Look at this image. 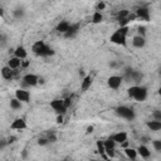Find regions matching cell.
<instances>
[{"instance_id":"16","label":"cell","mask_w":161,"mask_h":161,"mask_svg":"<svg viewBox=\"0 0 161 161\" xmlns=\"http://www.w3.org/2000/svg\"><path fill=\"white\" fill-rule=\"evenodd\" d=\"M136 150H137V153H138L142 158H148V157L151 156V151H150L148 147H147L146 145H143V143H141Z\"/></svg>"},{"instance_id":"9","label":"cell","mask_w":161,"mask_h":161,"mask_svg":"<svg viewBox=\"0 0 161 161\" xmlns=\"http://www.w3.org/2000/svg\"><path fill=\"white\" fill-rule=\"evenodd\" d=\"M147 95H148L147 88L143 87V86H138V88H137V91H136V95H135L133 100H135L136 102H143V101H146Z\"/></svg>"},{"instance_id":"17","label":"cell","mask_w":161,"mask_h":161,"mask_svg":"<svg viewBox=\"0 0 161 161\" xmlns=\"http://www.w3.org/2000/svg\"><path fill=\"white\" fill-rule=\"evenodd\" d=\"M14 57H17V58H19V59H27V57H28V52H27V49L23 47V45H19V47H17L15 48V50H14Z\"/></svg>"},{"instance_id":"21","label":"cell","mask_w":161,"mask_h":161,"mask_svg":"<svg viewBox=\"0 0 161 161\" xmlns=\"http://www.w3.org/2000/svg\"><path fill=\"white\" fill-rule=\"evenodd\" d=\"M96 146H97V151H98V153H100L101 156H103L105 158H107V156H106V147H105V142H103V141H101V140H98V141L96 142Z\"/></svg>"},{"instance_id":"18","label":"cell","mask_w":161,"mask_h":161,"mask_svg":"<svg viewBox=\"0 0 161 161\" xmlns=\"http://www.w3.org/2000/svg\"><path fill=\"white\" fill-rule=\"evenodd\" d=\"M79 28H80L79 23H73V24H70V28H69V30L64 34V37H65V38H73V37L78 33Z\"/></svg>"},{"instance_id":"45","label":"cell","mask_w":161,"mask_h":161,"mask_svg":"<svg viewBox=\"0 0 161 161\" xmlns=\"http://www.w3.org/2000/svg\"><path fill=\"white\" fill-rule=\"evenodd\" d=\"M121 146H122V147H125V148H127V147H128V141H125Z\"/></svg>"},{"instance_id":"12","label":"cell","mask_w":161,"mask_h":161,"mask_svg":"<svg viewBox=\"0 0 161 161\" xmlns=\"http://www.w3.org/2000/svg\"><path fill=\"white\" fill-rule=\"evenodd\" d=\"M15 73H17V70H13V69H10L8 65L2 68V77H3L4 79H7V80H12V79L14 78Z\"/></svg>"},{"instance_id":"24","label":"cell","mask_w":161,"mask_h":161,"mask_svg":"<svg viewBox=\"0 0 161 161\" xmlns=\"http://www.w3.org/2000/svg\"><path fill=\"white\" fill-rule=\"evenodd\" d=\"M130 14H131V13H130L127 9H122V10H120V12L116 14V20H117V22H121L122 19H126Z\"/></svg>"},{"instance_id":"32","label":"cell","mask_w":161,"mask_h":161,"mask_svg":"<svg viewBox=\"0 0 161 161\" xmlns=\"http://www.w3.org/2000/svg\"><path fill=\"white\" fill-rule=\"evenodd\" d=\"M47 138L49 140V142H55L57 141V136H55V133L53 131H49L47 133Z\"/></svg>"},{"instance_id":"37","label":"cell","mask_w":161,"mask_h":161,"mask_svg":"<svg viewBox=\"0 0 161 161\" xmlns=\"http://www.w3.org/2000/svg\"><path fill=\"white\" fill-rule=\"evenodd\" d=\"M118 30L122 33V34H125V35H127L128 34V27H121V28H118Z\"/></svg>"},{"instance_id":"34","label":"cell","mask_w":161,"mask_h":161,"mask_svg":"<svg viewBox=\"0 0 161 161\" xmlns=\"http://www.w3.org/2000/svg\"><path fill=\"white\" fill-rule=\"evenodd\" d=\"M152 118L156 121H161V110H155L152 112Z\"/></svg>"},{"instance_id":"19","label":"cell","mask_w":161,"mask_h":161,"mask_svg":"<svg viewBox=\"0 0 161 161\" xmlns=\"http://www.w3.org/2000/svg\"><path fill=\"white\" fill-rule=\"evenodd\" d=\"M22 62H23L22 59H19L17 57H12L9 59V62H8V67L10 69H13V70H17L19 67H22Z\"/></svg>"},{"instance_id":"38","label":"cell","mask_w":161,"mask_h":161,"mask_svg":"<svg viewBox=\"0 0 161 161\" xmlns=\"http://www.w3.org/2000/svg\"><path fill=\"white\" fill-rule=\"evenodd\" d=\"M64 105H65V107H67V108H69V106L72 105V98H70V97L64 98Z\"/></svg>"},{"instance_id":"20","label":"cell","mask_w":161,"mask_h":161,"mask_svg":"<svg viewBox=\"0 0 161 161\" xmlns=\"http://www.w3.org/2000/svg\"><path fill=\"white\" fill-rule=\"evenodd\" d=\"M146 126H147L151 131H153V132L161 131V121H156V120L147 121V122H146Z\"/></svg>"},{"instance_id":"2","label":"cell","mask_w":161,"mask_h":161,"mask_svg":"<svg viewBox=\"0 0 161 161\" xmlns=\"http://www.w3.org/2000/svg\"><path fill=\"white\" fill-rule=\"evenodd\" d=\"M115 112L118 117L121 118H125V120H128V121H132L135 118V111L127 106H118L115 108Z\"/></svg>"},{"instance_id":"44","label":"cell","mask_w":161,"mask_h":161,"mask_svg":"<svg viewBox=\"0 0 161 161\" xmlns=\"http://www.w3.org/2000/svg\"><path fill=\"white\" fill-rule=\"evenodd\" d=\"M45 83V79L43 77H39V85H44Z\"/></svg>"},{"instance_id":"50","label":"cell","mask_w":161,"mask_h":161,"mask_svg":"<svg viewBox=\"0 0 161 161\" xmlns=\"http://www.w3.org/2000/svg\"><path fill=\"white\" fill-rule=\"evenodd\" d=\"M157 73H158V75H160V77H161V67H160V68H158V72H157Z\"/></svg>"},{"instance_id":"1","label":"cell","mask_w":161,"mask_h":161,"mask_svg":"<svg viewBox=\"0 0 161 161\" xmlns=\"http://www.w3.org/2000/svg\"><path fill=\"white\" fill-rule=\"evenodd\" d=\"M32 50L35 55L38 57H50V55H54V50L53 48H50L49 45H47L43 40H38L33 44L32 47Z\"/></svg>"},{"instance_id":"22","label":"cell","mask_w":161,"mask_h":161,"mask_svg":"<svg viewBox=\"0 0 161 161\" xmlns=\"http://www.w3.org/2000/svg\"><path fill=\"white\" fill-rule=\"evenodd\" d=\"M125 153H126V156L128 157V158H131V160H136L137 158V150L136 148H132V147H127V148H125Z\"/></svg>"},{"instance_id":"39","label":"cell","mask_w":161,"mask_h":161,"mask_svg":"<svg viewBox=\"0 0 161 161\" xmlns=\"http://www.w3.org/2000/svg\"><path fill=\"white\" fill-rule=\"evenodd\" d=\"M93 130H95V126H92V125H91V126H88V127H87L86 133H87V135H90V133H92V132H93Z\"/></svg>"},{"instance_id":"11","label":"cell","mask_w":161,"mask_h":161,"mask_svg":"<svg viewBox=\"0 0 161 161\" xmlns=\"http://www.w3.org/2000/svg\"><path fill=\"white\" fill-rule=\"evenodd\" d=\"M111 138H112V140H113L116 143L122 145L125 141H127V132H125V131L116 132V133H113V135L111 136Z\"/></svg>"},{"instance_id":"6","label":"cell","mask_w":161,"mask_h":161,"mask_svg":"<svg viewBox=\"0 0 161 161\" xmlns=\"http://www.w3.org/2000/svg\"><path fill=\"white\" fill-rule=\"evenodd\" d=\"M122 80H123L122 75H111V77H108V79H107V86H108L111 90L117 91V90L121 87V85H122Z\"/></svg>"},{"instance_id":"51","label":"cell","mask_w":161,"mask_h":161,"mask_svg":"<svg viewBox=\"0 0 161 161\" xmlns=\"http://www.w3.org/2000/svg\"><path fill=\"white\" fill-rule=\"evenodd\" d=\"M120 161H123V160H120Z\"/></svg>"},{"instance_id":"26","label":"cell","mask_w":161,"mask_h":161,"mask_svg":"<svg viewBox=\"0 0 161 161\" xmlns=\"http://www.w3.org/2000/svg\"><path fill=\"white\" fill-rule=\"evenodd\" d=\"M10 108L12 110H20L22 108V102L19 101V100H17V98H12L10 100Z\"/></svg>"},{"instance_id":"14","label":"cell","mask_w":161,"mask_h":161,"mask_svg":"<svg viewBox=\"0 0 161 161\" xmlns=\"http://www.w3.org/2000/svg\"><path fill=\"white\" fill-rule=\"evenodd\" d=\"M70 24H72V23H69L68 20H62V22H59V23H58V25H57L55 30H57L58 33L65 34V33L69 30V28H70Z\"/></svg>"},{"instance_id":"48","label":"cell","mask_w":161,"mask_h":161,"mask_svg":"<svg viewBox=\"0 0 161 161\" xmlns=\"http://www.w3.org/2000/svg\"><path fill=\"white\" fill-rule=\"evenodd\" d=\"M63 161H72V158H70V157H65Z\"/></svg>"},{"instance_id":"23","label":"cell","mask_w":161,"mask_h":161,"mask_svg":"<svg viewBox=\"0 0 161 161\" xmlns=\"http://www.w3.org/2000/svg\"><path fill=\"white\" fill-rule=\"evenodd\" d=\"M142 78H143V74H142L141 72H138V70H135V69H133L132 75H131V80H132V82H135V83H140L141 80H142Z\"/></svg>"},{"instance_id":"8","label":"cell","mask_w":161,"mask_h":161,"mask_svg":"<svg viewBox=\"0 0 161 161\" xmlns=\"http://www.w3.org/2000/svg\"><path fill=\"white\" fill-rule=\"evenodd\" d=\"M15 98L19 100L22 103H28L30 101V93L27 90L19 88V90L15 91Z\"/></svg>"},{"instance_id":"40","label":"cell","mask_w":161,"mask_h":161,"mask_svg":"<svg viewBox=\"0 0 161 161\" xmlns=\"http://www.w3.org/2000/svg\"><path fill=\"white\" fill-rule=\"evenodd\" d=\"M57 123H63V115L57 116Z\"/></svg>"},{"instance_id":"25","label":"cell","mask_w":161,"mask_h":161,"mask_svg":"<svg viewBox=\"0 0 161 161\" xmlns=\"http://www.w3.org/2000/svg\"><path fill=\"white\" fill-rule=\"evenodd\" d=\"M102 22H103V15H102V13L95 12L93 15H92V23H93V24H100V23H102Z\"/></svg>"},{"instance_id":"49","label":"cell","mask_w":161,"mask_h":161,"mask_svg":"<svg viewBox=\"0 0 161 161\" xmlns=\"http://www.w3.org/2000/svg\"><path fill=\"white\" fill-rule=\"evenodd\" d=\"M157 93H158V96H160V97H161V87H160V88H158V90H157Z\"/></svg>"},{"instance_id":"5","label":"cell","mask_w":161,"mask_h":161,"mask_svg":"<svg viewBox=\"0 0 161 161\" xmlns=\"http://www.w3.org/2000/svg\"><path fill=\"white\" fill-rule=\"evenodd\" d=\"M50 107L58 113V115H64L65 112H67V107H65V105H64V100H62V98H55V100H53L52 102H50Z\"/></svg>"},{"instance_id":"13","label":"cell","mask_w":161,"mask_h":161,"mask_svg":"<svg viewBox=\"0 0 161 161\" xmlns=\"http://www.w3.org/2000/svg\"><path fill=\"white\" fill-rule=\"evenodd\" d=\"M92 82H93V79H92V75H86L83 79H82V83H80V90H82V92H86L91 88L92 86Z\"/></svg>"},{"instance_id":"4","label":"cell","mask_w":161,"mask_h":161,"mask_svg":"<svg viewBox=\"0 0 161 161\" xmlns=\"http://www.w3.org/2000/svg\"><path fill=\"white\" fill-rule=\"evenodd\" d=\"M23 86L24 87H35L39 85V75L33 74V73H28L23 77Z\"/></svg>"},{"instance_id":"33","label":"cell","mask_w":161,"mask_h":161,"mask_svg":"<svg viewBox=\"0 0 161 161\" xmlns=\"http://www.w3.org/2000/svg\"><path fill=\"white\" fill-rule=\"evenodd\" d=\"M37 143H38L39 146H47V145L49 143V140H48L47 137H40V138H38Z\"/></svg>"},{"instance_id":"27","label":"cell","mask_w":161,"mask_h":161,"mask_svg":"<svg viewBox=\"0 0 161 161\" xmlns=\"http://www.w3.org/2000/svg\"><path fill=\"white\" fill-rule=\"evenodd\" d=\"M24 14H25V10L23 8H18V9H15L13 12V15H14L15 19H22L24 17Z\"/></svg>"},{"instance_id":"30","label":"cell","mask_w":161,"mask_h":161,"mask_svg":"<svg viewBox=\"0 0 161 161\" xmlns=\"http://www.w3.org/2000/svg\"><path fill=\"white\" fill-rule=\"evenodd\" d=\"M152 147H153L156 151L161 152V140H153V141H152Z\"/></svg>"},{"instance_id":"36","label":"cell","mask_w":161,"mask_h":161,"mask_svg":"<svg viewBox=\"0 0 161 161\" xmlns=\"http://www.w3.org/2000/svg\"><path fill=\"white\" fill-rule=\"evenodd\" d=\"M145 34H146V28H145L143 25H140V27L137 28V35L145 37Z\"/></svg>"},{"instance_id":"41","label":"cell","mask_w":161,"mask_h":161,"mask_svg":"<svg viewBox=\"0 0 161 161\" xmlns=\"http://www.w3.org/2000/svg\"><path fill=\"white\" fill-rule=\"evenodd\" d=\"M15 140H17V137H14V136H10V137L8 138V143H13V142H15Z\"/></svg>"},{"instance_id":"43","label":"cell","mask_w":161,"mask_h":161,"mask_svg":"<svg viewBox=\"0 0 161 161\" xmlns=\"http://www.w3.org/2000/svg\"><path fill=\"white\" fill-rule=\"evenodd\" d=\"M79 75L82 77V78H85V77H86V73H85V70H83V69H79Z\"/></svg>"},{"instance_id":"31","label":"cell","mask_w":161,"mask_h":161,"mask_svg":"<svg viewBox=\"0 0 161 161\" xmlns=\"http://www.w3.org/2000/svg\"><path fill=\"white\" fill-rule=\"evenodd\" d=\"M106 156H107L108 158H115V157H116L115 148H106Z\"/></svg>"},{"instance_id":"47","label":"cell","mask_w":161,"mask_h":161,"mask_svg":"<svg viewBox=\"0 0 161 161\" xmlns=\"http://www.w3.org/2000/svg\"><path fill=\"white\" fill-rule=\"evenodd\" d=\"M22 65L23 67H28L29 65V62H22Z\"/></svg>"},{"instance_id":"35","label":"cell","mask_w":161,"mask_h":161,"mask_svg":"<svg viewBox=\"0 0 161 161\" xmlns=\"http://www.w3.org/2000/svg\"><path fill=\"white\" fill-rule=\"evenodd\" d=\"M105 9H106V3L98 2L97 5H96V12H100V13H101V10H105Z\"/></svg>"},{"instance_id":"3","label":"cell","mask_w":161,"mask_h":161,"mask_svg":"<svg viewBox=\"0 0 161 161\" xmlns=\"http://www.w3.org/2000/svg\"><path fill=\"white\" fill-rule=\"evenodd\" d=\"M110 42L113 43V44H117V45H121V47H126L127 45V35L122 34L118 29L110 37Z\"/></svg>"},{"instance_id":"15","label":"cell","mask_w":161,"mask_h":161,"mask_svg":"<svg viewBox=\"0 0 161 161\" xmlns=\"http://www.w3.org/2000/svg\"><path fill=\"white\" fill-rule=\"evenodd\" d=\"M132 45H133L135 48H138V49L143 48V47L146 45V39H145V37L135 35V37L132 38Z\"/></svg>"},{"instance_id":"7","label":"cell","mask_w":161,"mask_h":161,"mask_svg":"<svg viewBox=\"0 0 161 161\" xmlns=\"http://www.w3.org/2000/svg\"><path fill=\"white\" fill-rule=\"evenodd\" d=\"M135 14H136L137 19H141V20H145V22H150V19H151L150 10H148V8H146V7H140V8H137V10L135 12Z\"/></svg>"},{"instance_id":"10","label":"cell","mask_w":161,"mask_h":161,"mask_svg":"<svg viewBox=\"0 0 161 161\" xmlns=\"http://www.w3.org/2000/svg\"><path fill=\"white\" fill-rule=\"evenodd\" d=\"M28 126H27V122L24 118H15L12 125H10V128L12 130H18V131H22V130H25Z\"/></svg>"},{"instance_id":"28","label":"cell","mask_w":161,"mask_h":161,"mask_svg":"<svg viewBox=\"0 0 161 161\" xmlns=\"http://www.w3.org/2000/svg\"><path fill=\"white\" fill-rule=\"evenodd\" d=\"M103 142H105V147H106V148H115V147H116V145H117V143H116L111 137H110V138H107V140H105Z\"/></svg>"},{"instance_id":"46","label":"cell","mask_w":161,"mask_h":161,"mask_svg":"<svg viewBox=\"0 0 161 161\" xmlns=\"http://www.w3.org/2000/svg\"><path fill=\"white\" fill-rule=\"evenodd\" d=\"M110 67L111 68H115V67H117V63L116 62H112V63H110Z\"/></svg>"},{"instance_id":"29","label":"cell","mask_w":161,"mask_h":161,"mask_svg":"<svg viewBox=\"0 0 161 161\" xmlns=\"http://www.w3.org/2000/svg\"><path fill=\"white\" fill-rule=\"evenodd\" d=\"M137 88H138V86H137V85H135V86H131V87L127 90V95H128V97H130V98H133V97H135Z\"/></svg>"},{"instance_id":"42","label":"cell","mask_w":161,"mask_h":161,"mask_svg":"<svg viewBox=\"0 0 161 161\" xmlns=\"http://www.w3.org/2000/svg\"><path fill=\"white\" fill-rule=\"evenodd\" d=\"M5 42H7V37H5V34H2V45H5Z\"/></svg>"}]
</instances>
